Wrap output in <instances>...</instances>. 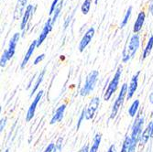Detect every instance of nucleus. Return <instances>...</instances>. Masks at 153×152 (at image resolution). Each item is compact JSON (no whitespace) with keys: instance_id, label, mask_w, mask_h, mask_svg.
I'll use <instances>...</instances> for the list:
<instances>
[{"instance_id":"obj_1","label":"nucleus","mask_w":153,"mask_h":152,"mask_svg":"<svg viewBox=\"0 0 153 152\" xmlns=\"http://www.w3.org/2000/svg\"><path fill=\"white\" fill-rule=\"evenodd\" d=\"M144 125V117H142L140 115H137L136 117V120L134 121V124L131 128V135H130V145L128 152H135L137 143L140 142V136L142 134V128Z\"/></svg>"},{"instance_id":"obj_2","label":"nucleus","mask_w":153,"mask_h":152,"mask_svg":"<svg viewBox=\"0 0 153 152\" xmlns=\"http://www.w3.org/2000/svg\"><path fill=\"white\" fill-rule=\"evenodd\" d=\"M140 35L134 34L129 39L128 45L123 50V56H122L123 62L126 63V62H129L135 56L138 48H140Z\"/></svg>"},{"instance_id":"obj_3","label":"nucleus","mask_w":153,"mask_h":152,"mask_svg":"<svg viewBox=\"0 0 153 152\" xmlns=\"http://www.w3.org/2000/svg\"><path fill=\"white\" fill-rule=\"evenodd\" d=\"M98 75H99L98 71H92L91 73H89V74L86 77L85 85L82 86V88L80 91V94L82 96H87L94 91L96 82L98 80Z\"/></svg>"},{"instance_id":"obj_4","label":"nucleus","mask_w":153,"mask_h":152,"mask_svg":"<svg viewBox=\"0 0 153 152\" xmlns=\"http://www.w3.org/2000/svg\"><path fill=\"white\" fill-rule=\"evenodd\" d=\"M121 74H122V66H119L117 68V70L113 79L111 80V82H109L107 89L104 94V100L105 101L110 100V98L112 97V95L117 90L118 85H119V82H120V78H121Z\"/></svg>"},{"instance_id":"obj_5","label":"nucleus","mask_w":153,"mask_h":152,"mask_svg":"<svg viewBox=\"0 0 153 152\" xmlns=\"http://www.w3.org/2000/svg\"><path fill=\"white\" fill-rule=\"evenodd\" d=\"M128 86L127 84H124L121 87V90L119 92V94L117 97L114 105H113V107H112V111H111V115H110V118L113 119L116 117V116L117 115L118 111L120 107L122 106L124 101H125V98H126V96L128 95Z\"/></svg>"},{"instance_id":"obj_6","label":"nucleus","mask_w":153,"mask_h":152,"mask_svg":"<svg viewBox=\"0 0 153 152\" xmlns=\"http://www.w3.org/2000/svg\"><path fill=\"white\" fill-rule=\"evenodd\" d=\"M99 105H100V99H99V97H94L90 101L87 108L85 109V119L86 120H91V119L94 118V116L95 115V112L97 111V109H98Z\"/></svg>"},{"instance_id":"obj_7","label":"nucleus","mask_w":153,"mask_h":152,"mask_svg":"<svg viewBox=\"0 0 153 152\" xmlns=\"http://www.w3.org/2000/svg\"><path fill=\"white\" fill-rule=\"evenodd\" d=\"M42 95H43V91L42 90H40L37 95L35 96V98L33 99V102L31 103L29 110H27V115H26V121L27 122H30L33 117H34V115H35V112H36V109H37V105L39 104V102L40 101L41 97H42Z\"/></svg>"},{"instance_id":"obj_8","label":"nucleus","mask_w":153,"mask_h":152,"mask_svg":"<svg viewBox=\"0 0 153 152\" xmlns=\"http://www.w3.org/2000/svg\"><path fill=\"white\" fill-rule=\"evenodd\" d=\"M52 27H53V23H52V19H48V20L46 21L44 27L42 30H41L38 39H37V47L40 46L41 44L43 43V41L46 39V38L48 37L49 33L52 30Z\"/></svg>"},{"instance_id":"obj_9","label":"nucleus","mask_w":153,"mask_h":152,"mask_svg":"<svg viewBox=\"0 0 153 152\" xmlns=\"http://www.w3.org/2000/svg\"><path fill=\"white\" fill-rule=\"evenodd\" d=\"M94 27H90V29L85 32V34L83 35V37L82 38L80 43H79V50L81 52H82L85 50V49H86V47L89 45V43L92 41V39L94 36Z\"/></svg>"},{"instance_id":"obj_10","label":"nucleus","mask_w":153,"mask_h":152,"mask_svg":"<svg viewBox=\"0 0 153 152\" xmlns=\"http://www.w3.org/2000/svg\"><path fill=\"white\" fill-rule=\"evenodd\" d=\"M140 72H137V73H135L131 80H130V82L128 85V95H127V98L128 100L131 99L133 97L134 93H136L137 89V85H138V78H140Z\"/></svg>"},{"instance_id":"obj_11","label":"nucleus","mask_w":153,"mask_h":152,"mask_svg":"<svg viewBox=\"0 0 153 152\" xmlns=\"http://www.w3.org/2000/svg\"><path fill=\"white\" fill-rule=\"evenodd\" d=\"M145 19H146V14L144 11H140L138 13V15L137 17V19L135 21V24H134V27H133V31L135 34H137L140 32L142 29V27L144 25V22H145Z\"/></svg>"},{"instance_id":"obj_12","label":"nucleus","mask_w":153,"mask_h":152,"mask_svg":"<svg viewBox=\"0 0 153 152\" xmlns=\"http://www.w3.org/2000/svg\"><path fill=\"white\" fill-rule=\"evenodd\" d=\"M65 109H66V105H62L56 109V111H55L54 115L52 116V117L51 119V122H50L51 125H53V124L61 122L62 120Z\"/></svg>"},{"instance_id":"obj_13","label":"nucleus","mask_w":153,"mask_h":152,"mask_svg":"<svg viewBox=\"0 0 153 152\" xmlns=\"http://www.w3.org/2000/svg\"><path fill=\"white\" fill-rule=\"evenodd\" d=\"M33 10H34V7L32 5H27L26 9H25V12L23 14V17H22V19H21V24H20V29L21 30H24L25 27L29 22V19L31 16V14L33 13Z\"/></svg>"},{"instance_id":"obj_14","label":"nucleus","mask_w":153,"mask_h":152,"mask_svg":"<svg viewBox=\"0 0 153 152\" xmlns=\"http://www.w3.org/2000/svg\"><path fill=\"white\" fill-rule=\"evenodd\" d=\"M36 47H37V39H35V40L32 41V43H31L30 46L29 47V50H27V51L26 52L25 56H24V58H23V61H22V62H21V66H20L21 69H24V68L26 67L27 63L29 62L30 59L31 58V56H32V54H33V52H34Z\"/></svg>"},{"instance_id":"obj_15","label":"nucleus","mask_w":153,"mask_h":152,"mask_svg":"<svg viewBox=\"0 0 153 152\" xmlns=\"http://www.w3.org/2000/svg\"><path fill=\"white\" fill-rule=\"evenodd\" d=\"M151 137V122L148 125V127L143 130L141 136H140V143L141 146H144L148 141L149 139Z\"/></svg>"},{"instance_id":"obj_16","label":"nucleus","mask_w":153,"mask_h":152,"mask_svg":"<svg viewBox=\"0 0 153 152\" xmlns=\"http://www.w3.org/2000/svg\"><path fill=\"white\" fill-rule=\"evenodd\" d=\"M27 0H18V5L16 7V10H15V18L19 19L22 15V13L25 12V7H26V4H27ZM24 14V13H23Z\"/></svg>"},{"instance_id":"obj_17","label":"nucleus","mask_w":153,"mask_h":152,"mask_svg":"<svg viewBox=\"0 0 153 152\" xmlns=\"http://www.w3.org/2000/svg\"><path fill=\"white\" fill-rule=\"evenodd\" d=\"M19 39H20V33H19V32H17V33L14 34V35L12 36L10 41H9V45H8L7 50H10L11 52H14V53H15L16 48H17V44H18V42L19 41Z\"/></svg>"},{"instance_id":"obj_18","label":"nucleus","mask_w":153,"mask_h":152,"mask_svg":"<svg viewBox=\"0 0 153 152\" xmlns=\"http://www.w3.org/2000/svg\"><path fill=\"white\" fill-rule=\"evenodd\" d=\"M101 139H102V135L100 133H97L94 137L92 146L89 148V152H97L98 151L100 144H101Z\"/></svg>"},{"instance_id":"obj_19","label":"nucleus","mask_w":153,"mask_h":152,"mask_svg":"<svg viewBox=\"0 0 153 152\" xmlns=\"http://www.w3.org/2000/svg\"><path fill=\"white\" fill-rule=\"evenodd\" d=\"M152 48H153V35L150 36V38H149V39L148 41V43H147V45H146V47H145V49L143 50L142 57H141L142 61H144L149 56V55L150 54V52L152 50Z\"/></svg>"},{"instance_id":"obj_20","label":"nucleus","mask_w":153,"mask_h":152,"mask_svg":"<svg viewBox=\"0 0 153 152\" xmlns=\"http://www.w3.org/2000/svg\"><path fill=\"white\" fill-rule=\"evenodd\" d=\"M140 100H135L132 104H131V105H130V107L128 108V115L131 116V117H135L136 116H137V111H138V108H140Z\"/></svg>"},{"instance_id":"obj_21","label":"nucleus","mask_w":153,"mask_h":152,"mask_svg":"<svg viewBox=\"0 0 153 152\" xmlns=\"http://www.w3.org/2000/svg\"><path fill=\"white\" fill-rule=\"evenodd\" d=\"M44 75H45V70H43L42 72H41V73L39 74V76H38V78H37V81H36L35 85H34V86H33V88H32V91H31V96H32V95L37 92V90L39 89V85L41 84V82L43 81Z\"/></svg>"},{"instance_id":"obj_22","label":"nucleus","mask_w":153,"mask_h":152,"mask_svg":"<svg viewBox=\"0 0 153 152\" xmlns=\"http://www.w3.org/2000/svg\"><path fill=\"white\" fill-rule=\"evenodd\" d=\"M91 5H92V0H85V2L82 3V5L81 7V10L83 15H87L89 13Z\"/></svg>"},{"instance_id":"obj_23","label":"nucleus","mask_w":153,"mask_h":152,"mask_svg":"<svg viewBox=\"0 0 153 152\" xmlns=\"http://www.w3.org/2000/svg\"><path fill=\"white\" fill-rule=\"evenodd\" d=\"M131 12H132V7H129L128 9L127 10L126 14H125V16H124V18H123V19H122V21H121V23H120V27H121V29H122V27H124L125 26H126V25L128 24V19H129V18H130V16H131Z\"/></svg>"},{"instance_id":"obj_24","label":"nucleus","mask_w":153,"mask_h":152,"mask_svg":"<svg viewBox=\"0 0 153 152\" xmlns=\"http://www.w3.org/2000/svg\"><path fill=\"white\" fill-rule=\"evenodd\" d=\"M62 6H63V0L60 1V3L58 4V6L56 7V8H55V10H54L53 18L51 19L53 24L55 23V21H56V19H58V17H59V15H60V13H61V10H62Z\"/></svg>"},{"instance_id":"obj_25","label":"nucleus","mask_w":153,"mask_h":152,"mask_svg":"<svg viewBox=\"0 0 153 152\" xmlns=\"http://www.w3.org/2000/svg\"><path fill=\"white\" fill-rule=\"evenodd\" d=\"M62 142H63V139L62 137H59L57 139L56 143L54 145V148H53V151L52 152H62Z\"/></svg>"},{"instance_id":"obj_26","label":"nucleus","mask_w":153,"mask_h":152,"mask_svg":"<svg viewBox=\"0 0 153 152\" xmlns=\"http://www.w3.org/2000/svg\"><path fill=\"white\" fill-rule=\"evenodd\" d=\"M129 145H130V136H127L123 142V146H122L120 152H128Z\"/></svg>"},{"instance_id":"obj_27","label":"nucleus","mask_w":153,"mask_h":152,"mask_svg":"<svg viewBox=\"0 0 153 152\" xmlns=\"http://www.w3.org/2000/svg\"><path fill=\"white\" fill-rule=\"evenodd\" d=\"M58 2H59V0H53V2L51 3V8H50V12H49L50 15H52V14L54 13L55 8H56V7L59 4Z\"/></svg>"},{"instance_id":"obj_28","label":"nucleus","mask_w":153,"mask_h":152,"mask_svg":"<svg viewBox=\"0 0 153 152\" xmlns=\"http://www.w3.org/2000/svg\"><path fill=\"white\" fill-rule=\"evenodd\" d=\"M85 118V109L82 110V114H81V116H80V117H79V120H78V123H77V129H79L80 128V127H81V124L82 123V120Z\"/></svg>"},{"instance_id":"obj_29","label":"nucleus","mask_w":153,"mask_h":152,"mask_svg":"<svg viewBox=\"0 0 153 152\" xmlns=\"http://www.w3.org/2000/svg\"><path fill=\"white\" fill-rule=\"evenodd\" d=\"M44 59H45V54H44V53L39 55V56H38V57L35 59V61H34V65H37V64L40 63Z\"/></svg>"},{"instance_id":"obj_30","label":"nucleus","mask_w":153,"mask_h":152,"mask_svg":"<svg viewBox=\"0 0 153 152\" xmlns=\"http://www.w3.org/2000/svg\"><path fill=\"white\" fill-rule=\"evenodd\" d=\"M6 124H7V118H1V122H0V132H3L5 127H6Z\"/></svg>"},{"instance_id":"obj_31","label":"nucleus","mask_w":153,"mask_h":152,"mask_svg":"<svg viewBox=\"0 0 153 152\" xmlns=\"http://www.w3.org/2000/svg\"><path fill=\"white\" fill-rule=\"evenodd\" d=\"M54 145H55V144L51 143V144L45 148V150H44L43 152H52V151H53V148H54Z\"/></svg>"},{"instance_id":"obj_32","label":"nucleus","mask_w":153,"mask_h":152,"mask_svg":"<svg viewBox=\"0 0 153 152\" xmlns=\"http://www.w3.org/2000/svg\"><path fill=\"white\" fill-rule=\"evenodd\" d=\"M79 152H89V146L86 144V145H85L83 146L80 150H79Z\"/></svg>"},{"instance_id":"obj_33","label":"nucleus","mask_w":153,"mask_h":152,"mask_svg":"<svg viewBox=\"0 0 153 152\" xmlns=\"http://www.w3.org/2000/svg\"><path fill=\"white\" fill-rule=\"evenodd\" d=\"M107 152H117V148H116V146L115 145H111L107 150Z\"/></svg>"},{"instance_id":"obj_34","label":"nucleus","mask_w":153,"mask_h":152,"mask_svg":"<svg viewBox=\"0 0 153 152\" xmlns=\"http://www.w3.org/2000/svg\"><path fill=\"white\" fill-rule=\"evenodd\" d=\"M149 13L153 16V1H152V3H151L150 6H149Z\"/></svg>"},{"instance_id":"obj_35","label":"nucleus","mask_w":153,"mask_h":152,"mask_svg":"<svg viewBox=\"0 0 153 152\" xmlns=\"http://www.w3.org/2000/svg\"><path fill=\"white\" fill-rule=\"evenodd\" d=\"M149 102L153 105V92L150 93V95H149Z\"/></svg>"},{"instance_id":"obj_36","label":"nucleus","mask_w":153,"mask_h":152,"mask_svg":"<svg viewBox=\"0 0 153 152\" xmlns=\"http://www.w3.org/2000/svg\"><path fill=\"white\" fill-rule=\"evenodd\" d=\"M151 137H153V120L151 122Z\"/></svg>"},{"instance_id":"obj_37","label":"nucleus","mask_w":153,"mask_h":152,"mask_svg":"<svg viewBox=\"0 0 153 152\" xmlns=\"http://www.w3.org/2000/svg\"><path fill=\"white\" fill-rule=\"evenodd\" d=\"M98 1H99V0H94V3L97 4V3H98Z\"/></svg>"},{"instance_id":"obj_38","label":"nucleus","mask_w":153,"mask_h":152,"mask_svg":"<svg viewBox=\"0 0 153 152\" xmlns=\"http://www.w3.org/2000/svg\"><path fill=\"white\" fill-rule=\"evenodd\" d=\"M5 152H9V149H8V148H7V149H6V150H5Z\"/></svg>"}]
</instances>
